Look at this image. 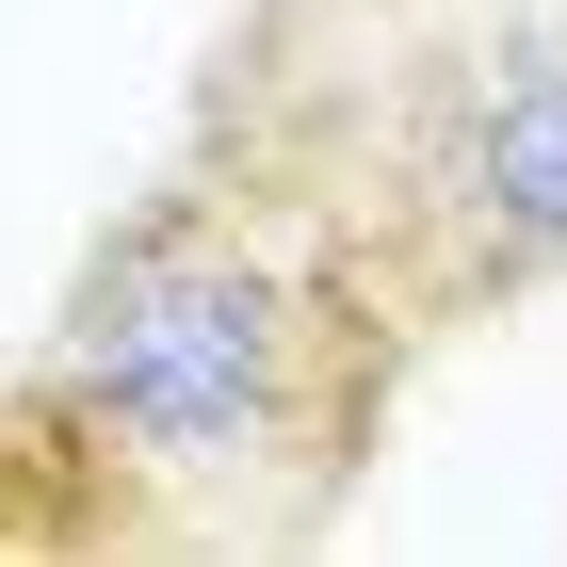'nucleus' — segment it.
<instances>
[{"label": "nucleus", "instance_id": "obj_2", "mask_svg": "<svg viewBox=\"0 0 567 567\" xmlns=\"http://www.w3.org/2000/svg\"><path fill=\"white\" fill-rule=\"evenodd\" d=\"M212 131L292 163L422 341L567 292V0H260Z\"/></svg>", "mask_w": 567, "mask_h": 567}, {"label": "nucleus", "instance_id": "obj_1", "mask_svg": "<svg viewBox=\"0 0 567 567\" xmlns=\"http://www.w3.org/2000/svg\"><path fill=\"white\" fill-rule=\"evenodd\" d=\"M422 324L292 163L195 131L17 357L0 551H292L373 471Z\"/></svg>", "mask_w": 567, "mask_h": 567}]
</instances>
